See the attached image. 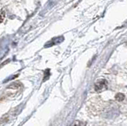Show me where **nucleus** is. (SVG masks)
I'll list each match as a JSON object with an SVG mask.
<instances>
[{"mask_svg":"<svg viewBox=\"0 0 127 126\" xmlns=\"http://www.w3.org/2000/svg\"><path fill=\"white\" fill-rule=\"evenodd\" d=\"M1 15H2V18H1V22L3 21V18H4V16H3V12H2H2H1Z\"/></svg>","mask_w":127,"mask_h":126,"instance_id":"nucleus-4","label":"nucleus"},{"mask_svg":"<svg viewBox=\"0 0 127 126\" xmlns=\"http://www.w3.org/2000/svg\"><path fill=\"white\" fill-rule=\"evenodd\" d=\"M115 99L118 101H122L125 99V95L122 93H118L116 95H115Z\"/></svg>","mask_w":127,"mask_h":126,"instance_id":"nucleus-2","label":"nucleus"},{"mask_svg":"<svg viewBox=\"0 0 127 126\" xmlns=\"http://www.w3.org/2000/svg\"><path fill=\"white\" fill-rule=\"evenodd\" d=\"M107 89V81L106 79H100L95 84V90L98 93H100Z\"/></svg>","mask_w":127,"mask_h":126,"instance_id":"nucleus-1","label":"nucleus"},{"mask_svg":"<svg viewBox=\"0 0 127 126\" xmlns=\"http://www.w3.org/2000/svg\"><path fill=\"white\" fill-rule=\"evenodd\" d=\"M73 126H87V123L85 121H76L75 123L74 124Z\"/></svg>","mask_w":127,"mask_h":126,"instance_id":"nucleus-3","label":"nucleus"}]
</instances>
